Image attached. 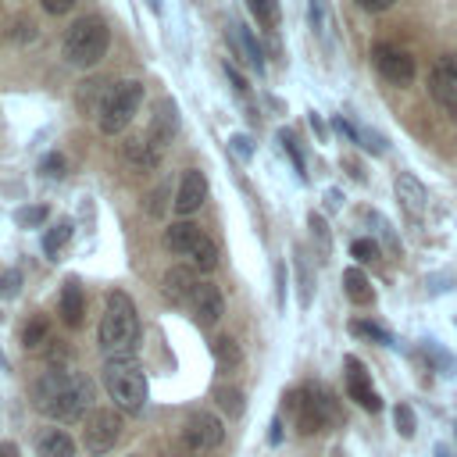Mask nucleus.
<instances>
[{"label":"nucleus","mask_w":457,"mask_h":457,"mask_svg":"<svg viewBox=\"0 0 457 457\" xmlns=\"http://www.w3.org/2000/svg\"><path fill=\"white\" fill-rule=\"evenodd\" d=\"M32 400L43 414H50L57 421H82L93 411V382L79 371L46 368L32 382Z\"/></svg>","instance_id":"nucleus-1"},{"label":"nucleus","mask_w":457,"mask_h":457,"mask_svg":"<svg viewBox=\"0 0 457 457\" xmlns=\"http://www.w3.org/2000/svg\"><path fill=\"white\" fill-rule=\"evenodd\" d=\"M136 343H139L136 303L129 300V293L114 289V293H107V303H104V314H100V325H96V346L111 361V357H132Z\"/></svg>","instance_id":"nucleus-2"},{"label":"nucleus","mask_w":457,"mask_h":457,"mask_svg":"<svg viewBox=\"0 0 457 457\" xmlns=\"http://www.w3.org/2000/svg\"><path fill=\"white\" fill-rule=\"evenodd\" d=\"M107 46H111V29L96 14L71 21V29L61 39V54L71 68H93L107 54Z\"/></svg>","instance_id":"nucleus-3"},{"label":"nucleus","mask_w":457,"mask_h":457,"mask_svg":"<svg viewBox=\"0 0 457 457\" xmlns=\"http://www.w3.org/2000/svg\"><path fill=\"white\" fill-rule=\"evenodd\" d=\"M104 386H107L111 400L121 411H129V414L143 411V403H146V375H143L136 357H111L104 364Z\"/></svg>","instance_id":"nucleus-4"},{"label":"nucleus","mask_w":457,"mask_h":457,"mask_svg":"<svg viewBox=\"0 0 457 457\" xmlns=\"http://www.w3.org/2000/svg\"><path fill=\"white\" fill-rule=\"evenodd\" d=\"M289 407H293V421L303 436H314V432L343 421V414L336 407V396L321 386H303L300 393L289 396Z\"/></svg>","instance_id":"nucleus-5"},{"label":"nucleus","mask_w":457,"mask_h":457,"mask_svg":"<svg viewBox=\"0 0 457 457\" xmlns=\"http://www.w3.org/2000/svg\"><path fill=\"white\" fill-rule=\"evenodd\" d=\"M139 104H143V86H139L136 79H129V82H118V86H114V93L107 96L104 111L96 114V125H100V132H107V136H118V132H125V129H129V121L136 118Z\"/></svg>","instance_id":"nucleus-6"},{"label":"nucleus","mask_w":457,"mask_h":457,"mask_svg":"<svg viewBox=\"0 0 457 457\" xmlns=\"http://www.w3.org/2000/svg\"><path fill=\"white\" fill-rule=\"evenodd\" d=\"M121 436V414L111 411V407H93L89 418H86V428H82V443L93 457L107 453Z\"/></svg>","instance_id":"nucleus-7"},{"label":"nucleus","mask_w":457,"mask_h":457,"mask_svg":"<svg viewBox=\"0 0 457 457\" xmlns=\"http://www.w3.org/2000/svg\"><path fill=\"white\" fill-rule=\"evenodd\" d=\"M428 93L432 100L457 118V54H443L428 71Z\"/></svg>","instance_id":"nucleus-8"},{"label":"nucleus","mask_w":457,"mask_h":457,"mask_svg":"<svg viewBox=\"0 0 457 457\" xmlns=\"http://www.w3.org/2000/svg\"><path fill=\"white\" fill-rule=\"evenodd\" d=\"M371 57H375V68H378V71H382L389 82H396V86L414 82L418 64H414V54H411V50L393 46V43H375Z\"/></svg>","instance_id":"nucleus-9"},{"label":"nucleus","mask_w":457,"mask_h":457,"mask_svg":"<svg viewBox=\"0 0 457 457\" xmlns=\"http://www.w3.org/2000/svg\"><path fill=\"white\" fill-rule=\"evenodd\" d=\"M182 439H186V446H189V450H196V453H204V450H214V446H221V439H225L221 418H214L211 411H193V414L186 418Z\"/></svg>","instance_id":"nucleus-10"},{"label":"nucleus","mask_w":457,"mask_h":457,"mask_svg":"<svg viewBox=\"0 0 457 457\" xmlns=\"http://www.w3.org/2000/svg\"><path fill=\"white\" fill-rule=\"evenodd\" d=\"M346 389H350V396L364 407V411H382V400H378V393L371 389V375H368V368L357 361V357H346Z\"/></svg>","instance_id":"nucleus-11"},{"label":"nucleus","mask_w":457,"mask_h":457,"mask_svg":"<svg viewBox=\"0 0 457 457\" xmlns=\"http://www.w3.org/2000/svg\"><path fill=\"white\" fill-rule=\"evenodd\" d=\"M196 268L193 264H175V268H168L164 271V282H161V289H164V296L171 300V303H189L193 300V293H196Z\"/></svg>","instance_id":"nucleus-12"},{"label":"nucleus","mask_w":457,"mask_h":457,"mask_svg":"<svg viewBox=\"0 0 457 457\" xmlns=\"http://www.w3.org/2000/svg\"><path fill=\"white\" fill-rule=\"evenodd\" d=\"M175 136H179V107H175V100H161V104L154 107L150 136H146V139L161 150V146H168Z\"/></svg>","instance_id":"nucleus-13"},{"label":"nucleus","mask_w":457,"mask_h":457,"mask_svg":"<svg viewBox=\"0 0 457 457\" xmlns=\"http://www.w3.org/2000/svg\"><path fill=\"white\" fill-rule=\"evenodd\" d=\"M189 307H193L200 325H211V321H218L225 314V296H221V289L214 282H200L193 300H189Z\"/></svg>","instance_id":"nucleus-14"},{"label":"nucleus","mask_w":457,"mask_h":457,"mask_svg":"<svg viewBox=\"0 0 457 457\" xmlns=\"http://www.w3.org/2000/svg\"><path fill=\"white\" fill-rule=\"evenodd\" d=\"M204 200H207V179H204V171H186V175L179 179L175 211H179V214H193Z\"/></svg>","instance_id":"nucleus-15"},{"label":"nucleus","mask_w":457,"mask_h":457,"mask_svg":"<svg viewBox=\"0 0 457 457\" xmlns=\"http://www.w3.org/2000/svg\"><path fill=\"white\" fill-rule=\"evenodd\" d=\"M200 239H204V232H200L193 221H175V225L164 228V246H168L171 253H179V257H189Z\"/></svg>","instance_id":"nucleus-16"},{"label":"nucleus","mask_w":457,"mask_h":457,"mask_svg":"<svg viewBox=\"0 0 457 457\" xmlns=\"http://www.w3.org/2000/svg\"><path fill=\"white\" fill-rule=\"evenodd\" d=\"M396 196H400V204H403V211L411 214V218H418V214H425V204H428V193H425V186L411 175V171H403L400 179H396Z\"/></svg>","instance_id":"nucleus-17"},{"label":"nucleus","mask_w":457,"mask_h":457,"mask_svg":"<svg viewBox=\"0 0 457 457\" xmlns=\"http://www.w3.org/2000/svg\"><path fill=\"white\" fill-rule=\"evenodd\" d=\"M36 453L39 457H75V439L64 428H43L36 436Z\"/></svg>","instance_id":"nucleus-18"},{"label":"nucleus","mask_w":457,"mask_h":457,"mask_svg":"<svg viewBox=\"0 0 457 457\" xmlns=\"http://www.w3.org/2000/svg\"><path fill=\"white\" fill-rule=\"evenodd\" d=\"M61 318H64V325H71V328H79L82 318H86V296H82L79 282H71V278L61 286Z\"/></svg>","instance_id":"nucleus-19"},{"label":"nucleus","mask_w":457,"mask_h":457,"mask_svg":"<svg viewBox=\"0 0 457 457\" xmlns=\"http://www.w3.org/2000/svg\"><path fill=\"white\" fill-rule=\"evenodd\" d=\"M343 289H346V296L353 300V303H361V307H368L371 300H375V289H371V278L357 268V264H350L346 271H343Z\"/></svg>","instance_id":"nucleus-20"},{"label":"nucleus","mask_w":457,"mask_h":457,"mask_svg":"<svg viewBox=\"0 0 457 457\" xmlns=\"http://www.w3.org/2000/svg\"><path fill=\"white\" fill-rule=\"evenodd\" d=\"M114 93V86H107V82H82V93H79V104H82V111L86 114H100L104 111V104H107V96Z\"/></svg>","instance_id":"nucleus-21"},{"label":"nucleus","mask_w":457,"mask_h":457,"mask_svg":"<svg viewBox=\"0 0 457 457\" xmlns=\"http://www.w3.org/2000/svg\"><path fill=\"white\" fill-rule=\"evenodd\" d=\"M121 154H125V157H129L136 168H143V171L157 168V146H154L150 139H129Z\"/></svg>","instance_id":"nucleus-22"},{"label":"nucleus","mask_w":457,"mask_h":457,"mask_svg":"<svg viewBox=\"0 0 457 457\" xmlns=\"http://www.w3.org/2000/svg\"><path fill=\"white\" fill-rule=\"evenodd\" d=\"M232 39H236V46L243 50V57L257 68V71H264V54H261V46H257V39L250 36V29H243V25H232Z\"/></svg>","instance_id":"nucleus-23"},{"label":"nucleus","mask_w":457,"mask_h":457,"mask_svg":"<svg viewBox=\"0 0 457 457\" xmlns=\"http://www.w3.org/2000/svg\"><path fill=\"white\" fill-rule=\"evenodd\" d=\"M68 239H71V221H57V225H50L46 236H43V253H46V257H57L61 246H64Z\"/></svg>","instance_id":"nucleus-24"},{"label":"nucleus","mask_w":457,"mask_h":457,"mask_svg":"<svg viewBox=\"0 0 457 457\" xmlns=\"http://www.w3.org/2000/svg\"><path fill=\"white\" fill-rule=\"evenodd\" d=\"M214 361H218L221 368H236V364L243 361L239 343H236L232 336H218V339H214Z\"/></svg>","instance_id":"nucleus-25"},{"label":"nucleus","mask_w":457,"mask_h":457,"mask_svg":"<svg viewBox=\"0 0 457 457\" xmlns=\"http://www.w3.org/2000/svg\"><path fill=\"white\" fill-rule=\"evenodd\" d=\"M189 264L196 268V271H214V264H218V250H214V243L204 236L200 243H196V250L189 253Z\"/></svg>","instance_id":"nucleus-26"},{"label":"nucleus","mask_w":457,"mask_h":457,"mask_svg":"<svg viewBox=\"0 0 457 457\" xmlns=\"http://www.w3.org/2000/svg\"><path fill=\"white\" fill-rule=\"evenodd\" d=\"M214 403L225 411V414H243V393L236 386H214Z\"/></svg>","instance_id":"nucleus-27"},{"label":"nucleus","mask_w":457,"mask_h":457,"mask_svg":"<svg viewBox=\"0 0 457 457\" xmlns=\"http://www.w3.org/2000/svg\"><path fill=\"white\" fill-rule=\"evenodd\" d=\"M43 339H46V318L36 314V318H29V325H25V332H21V343H25L29 350H36V346H43Z\"/></svg>","instance_id":"nucleus-28"},{"label":"nucleus","mask_w":457,"mask_h":457,"mask_svg":"<svg viewBox=\"0 0 457 457\" xmlns=\"http://www.w3.org/2000/svg\"><path fill=\"white\" fill-rule=\"evenodd\" d=\"M278 139H282V146H286V154H289L293 168L303 175V150H300V139H296V132H293V129H282V132H278Z\"/></svg>","instance_id":"nucleus-29"},{"label":"nucleus","mask_w":457,"mask_h":457,"mask_svg":"<svg viewBox=\"0 0 457 457\" xmlns=\"http://www.w3.org/2000/svg\"><path fill=\"white\" fill-rule=\"evenodd\" d=\"M296 278H300V303L307 307L311 303V293H314V275H311L303 253H296Z\"/></svg>","instance_id":"nucleus-30"},{"label":"nucleus","mask_w":457,"mask_h":457,"mask_svg":"<svg viewBox=\"0 0 457 457\" xmlns=\"http://www.w3.org/2000/svg\"><path fill=\"white\" fill-rule=\"evenodd\" d=\"M246 7L253 11V18L261 25H275L278 21V4L275 0H246Z\"/></svg>","instance_id":"nucleus-31"},{"label":"nucleus","mask_w":457,"mask_h":457,"mask_svg":"<svg viewBox=\"0 0 457 457\" xmlns=\"http://www.w3.org/2000/svg\"><path fill=\"white\" fill-rule=\"evenodd\" d=\"M350 332H353V336H364V339H371V343H389V332L378 328L375 321H357V318H353V321H350Z\"/></svg>","instance_id":"nucleus-32"},{"label":"nucleus","mask_w":457,"mask_h":457,"mask_svg":"<svg viewBox=\"0 0 457 457\" xmlns=\"http://www.w3.org/2000/svg\"><path fill=\"white\" fill-rule=\"evenodd\" d=\"M393 421H396V432H400L403 439L414 436V411H411L407 403H396V407H393Z\"/></svg>","instance_id":"nucleus-33"},{"label":"nucleus","mask_w":457,"mask_h":457,"mask_svg":"<svg viewBox=\"0 0 457 457\" xmlns=\"http://www.w3.org/2000/svg\"><path fill=\"white\" fill-rule=\"evenodd\" d=\"M350 253L357 257V264H368V261L378 257V246H375L371 239H353V243H350Z\"/></svg>","instance_id":"nucleus-34"},{"label":"nucleus","mask_w":457,"mask_h":457,"mask_svg":"<svg viewBox=\"0 0 457 457\" xmlns=\"http://www.w3.org/2000/svg\"><path fill=\"white\" fill-rule=\"evenodd\" d=\"M18 289H21V275H18L14 268H7V271L0 275V296L11 300V296H18Z\"/></svg>","instance_id":"nucleus-35"},{"label":"nucleus","mask_w":457,"mask_h":457,"mask_svg":"<svg viewBox=\"0 0 457 457\" xmlns=\"http://www.w3.org/2000/svg\"><path fill=\"white\" fill-rule=\"evenodd\" d=\"M14 218H18V225L32 228V225H43V218H46V207H43V204H39V207H21Z\"/></svg>","instance_id":"nucleus-36"},{"label":"nucleus","mask_w":457,"mask_h":457,"mask_svg":"<svg viewBox=\"0 0 457 457\" xmlns=\"http://www.w3.org/2000/svg\"><path fill=\"white\" fill-rule=\"evenodd\" d=\"M39 171H43V175H50V179H61V175H64V157H61V154L43 157V161H39Z\"/></svg>","instance_id":"nucleus-37"},{"label":"nucleus","mask_w":457,"mask_h":457,"mask_svg":"<svg viewBox=\"0 0 457 457\" xmlns=\"http://www.w3.org/2000/svg\"><path fill=\"white\" fill-rule=\"evenodd\" d=\"M232 150H236L243 161H250V157H253V139L243 136V132H236V136H232Z\"/></svg>","instance_id":"nucleus-38"},{"label":"nucleus","mask_w":457,"mask_h":457,"mask_svg":"<svg viewBox=\"0 0 457 457\" xmlns=\"http://www.w3.org/2000/svg\"><path fill=\"white\" fill-rule=\"evenodd\" d=\"M225 75H228V82H232V89H236L239 96H250V86H246V79H239V71H236L232 64H225Z\"/></svg>","instance_id":"nucleus-39"},{"label":"nucleus","mask_w":457,"mask_h":457,"mask_svg":"<svg viewBox=\"0 0 457 457\" xmlns=\"http://www.w3.org/2000/svg\"><path fill=\"white\" fill-rule=\"evenodd\" d=\"M39 4H43V11H46V14H68L75 0H39Z\"/></svg>","instance_id":"nucleus-40"},{"label":"nucleus","mask_w":457,"mask_h":457,"mask_svg":"<svg viewBox=\"0 0 457 457\" xmlns=\"http://www.w3.org/2000/svg\"><path fill=\"white\" fill-rule=\"evenodd\" d=\"M396 0H357V7H364V11H371V14H378V11H389Z\"/></svg>","instance_id":"nucleus-41"},{"label":"nucleus","mask_w":457,"mask_h":457,"mask_svg":"<svg viewBox=\"0 0 457 457\" xmlns=\"http://www.w3.org/2000/svg\"><path fill=\"white\" fill-rule=\"evenodd\" d=\"M18 39H32V21L29 18H18Z\"/></svg>","instance_id":"nucleus-42"},{"label":"nucleus","mask_w":457,"mask_h":457,"mask_svg":"<svg viewBox=\"0 0 457 457\" xmlns=\"http://www.w3.org/2000/svg\"><path fill=\"white\" fill-rule=\"evenodd\" d=\"M0 457H18V446L14 443H0Z\"/></svg>","instance_id":"nucleus-43"},{"label":"nucleus","mask_w":457,"mask_h":457,"mask_svg":"<svg viewBox=\"0 0 457 457\" xmlns=\"http://www.w3.org/2000/svg\"><path fill=\"white\" fill-rule=\"evenodd\" d=\"M311 125H314V132H318V136H325V125H321V118H318V114H311Z\"/></svg>","instance_id":"nucleus-44"},{"label":"nucleus","mask_w":457,"mask_h":457,"mask_svg":"<svg viewBox=\"0 0 457 457\" xmlns=\"http://www.w3.org/2000/svg\"><path fill=\"white\" fill-rule=\"evenodd\" d=\"M150 7H154V11H161V0H150Z\"/></svg>","instance_id":"nucleus-45"},{"label":"nucleus","mask_w":457,"mask_h":457,"mask_svg":"<svg viewBox=\"0 0 457 457\" xmlns=\"http://www.w3.org/2000/svg\"><path fill=\"white\" fill-rule=\"evenodd\" d=\"M436 457H446V453H443V450H436Z\"/></svg>","instance_id":"nucleus-46"},{"label":"nucleus","mask_w":457,"mask_h":457,"mask_svg":"<svg viewBox=\"0 0 457 457\" xmlns=\"http://www.w3.org/2000/svg\"><path fill=\"white\" fill-rule=\"evenodd\" d=\"M132 457H139V453H132Z\"/></svg>","instance_id":"nucleus-47"}]
</instances>
